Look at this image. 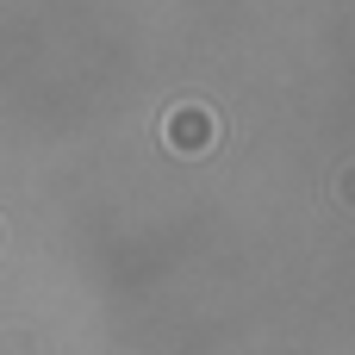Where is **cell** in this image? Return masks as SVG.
Listing matches in <instances>:
<instances>
[{"label":"cell","instance_id":"1","mask_svg":"<svg viewBox=\"0 0 355 355\" xmlns=\"http://www.w3.org/2000/svg\"><path fill=\"white\" fill-rule=\"evenodd\" d=\"M162 137H168L175 150H212V144H218V119H212L206 106H175V112L162 119Z\"/></svg>","mask_w":355,"mask_h":355},{"label":"cell","instance_id":"2","mask_svg":"<svg viewBox=\"0 0 355 355\" xmlns=\"http://www.w3.org/2000/svg\"><path fill=\"white\" fill-rule=\"evenodd\" d=\"M343 200L355 206V168H343Z\"/></svg>","mask_w":355,"mask_h":355}]
</instances>
